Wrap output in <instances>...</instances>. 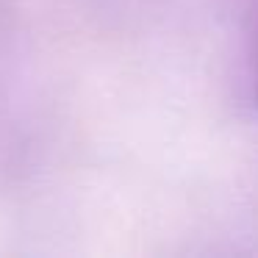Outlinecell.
Instances as JSON below:
<instances>
[{"label":"cell","mask_w":258,"mask_h":258,"mask_svg":"<svg viewBox=\"0 0 258 258\" xmlns=\"http://www.w3.org/2000/svg\"><path fill=\"white\" fill-rule=\"evenodd\" d=\"M252 103L258 108V23H255V45H252Z\"/></svg>","instance_id":"1"}]
</instances>
